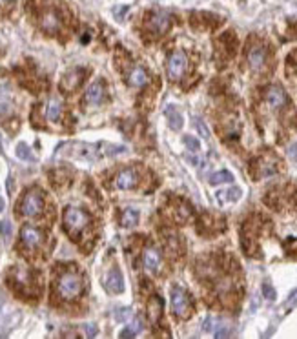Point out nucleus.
<instances>
[{"instance_id":"f257e3e1","label":"nucleus","mask_w":297,"mask_h":339,"mask_svg":"<svg viewBox=\"0 0 297 339\" xmlns=\"http://www.w3.org/2000/svg\"><path fill=\"white\" fill-rule=\"evenodd\" d=\"M55 290H57V296L64 301H73L75 297H79V294L82 292V281L77 274L73 272H66L57 279V285H55Z\"/></svg>"},{"instance_id":"473e14b6","label":"nucleus","mask_w":297,"mask_h":339,"mask_svg":"<svg viewBox=\"0 0 297 339\" xmlns=\"http://www.w3.org/2000/svg\"><path fill=\"white\" fill-rule=\"evenodd\" d=\"M297 303V290H293V294L290 297H288V306H292Z\"/></svg>"},{"instance_id":"0eeeda50","label":"nucleus","mask_w":297,"mask_h":339,"mask_svg":"<svg viewBox=\"0 0 297 339\" xmlns=\"http://www.w3.org/2000/svg\"><path fill=\"white\" fill-rule=\"evenodd\" d=\"M190 297L188 294L182 288L175 287L172 290V308H173V314L177 315V317H186L188 312H190Z\"/></svg>"},{"instance_id":"f03ea898","label":"nucleus","mask_w":297,"mask_h":339,"mask_svg":"<svg viewBox=\"0 0 297 339\" xmlns=\"http://www.w3.org/2000/svg\"><path fill=\"white\" fill-rule=\"evenodd\" d=\"M90 215L86 214L84 210L81 208H75V206H67L66 210H64V228L67 230V234L69 235H75L81 234L82 230H86L90 226Z\"/></svg>"},{"instance_id":"4be33fe9","label":"nucleus","mask_w":297,"mask_h":339,"mask_svg":"<svg viewBox=\"0 0 297 339\" xmlns=\"http://www.w3.org/2000/svg\"><path fill=\"white\" fill-rule=\"evenodd\" d=\"M139 223V212L133 210V208H126L124 214H122V219H120V225L126 226V228H131Z\"/></svg>"},{"instance_id":"9b49d317","label":"nucleus","mask_w":297,"mask_h":339,"mask_svg":"<svg viewBox=\"0 0 297 339\" xmlns=\"http://www.w3.org/2000/svg\"><path fill=\"white\" fill-rule=\"evenodd\" d=\"M142 263L144 268L152 274H157L163 266V255L159 252L155 246H148V248L144 250V255H142Z\"/></svg>"},{"instance_id":"2f4dec72","label":"nucleus","mask_w":297,"mask_h":339,"mask_svg":"<svg viewBox=\"0 0 297 339\" xmlns=\"http://www.w3.org/2000/svg\"><path fill=\"white\" fill-rule=\"evenodd\" d=\"M84 328H86V332H88V337H95L97 335V326L95 325H86Z\"/></svg>"},{"instance_id":"dca6fc26","label":"nucleus","mask_w":297,"mask_h":339,"mask_svg":"<svg viewBox=\"0 0 297 339\" xmlns=\"http://www.w3.org/2000/svg\"><path fill=\"white\" fill-rule=\"evenodd\" d=\"M148 82H150V77H148V73H146V70H144V67L137 66V67H133V70L129 72V75H128V84H129V86L142 88V86H146Z\"/></svg>"},{"instance_id":"5701e85b","label":"nucleus","mask_w":297,"mask_h":339,"mask_svg":"<svg viewBox=\"0 0 297 339\" xmlns=\"http://www.w3.org/2000/svg\"><path fill=\"white\" fill-rule=\"evenodd\" d=\"M241 188H237V186H234V188H230V190H226V191H219L217 193V199H219L220 202H234V201H237L241 197Z\"/></svg>"},{"instance_id":"f3484780","label":"nucleus","mask_w":297,"mask_h":339,"mask_svg":"<svg viewBox=\"0 0 297 339\" xmlns=\"http://www.w3.org/2000/svg\"><path fill=\"white\" fill-rule=\"evenodd\" d=\"M161 315H163V299L157 297V296H154L148 303V319H150V323H154V325L155 323H159Z\"/></svg>"},{"instance_id":"412c9836","label":"nucleus","mask_w":297,"mask_h":339,"mask_svg":"<svg viewBox=\"0 0 297 339\" xmlns=\"http://www.w3.org/2000/svg\"><path fill=\"white\" fill-rule=\"evenodd\" d=\"M60 113H62V102L58 99H51L46 104V119L51 120V122H57L60 119Z\"/></svg>"},{"instance_id":"423d86ee","label":"nucleus","mask_w":297,"mask_h":339,"mask_svg":"<svg viewBox=\"0 0 297 339\" xmlns=\"http://www.w3.org/2000/svg\"><path fill=\"white\" fill-rule=\"evenodd\" d=\"M246 58H248V66L254 70V72H261L266 64V58H268V51H266V46L261 42L252 44L246 51Z\"/></svg>"},{"instance_id":"f704fd0d","label":"nucleus","mask_w":297,"mask_h":339,"mask_svg":"<svg viewBox=\"0 0 297 339\" xmlns=\"http://www.w3.org/2000/svg\"><path fill=\"white\" fill-rule=\"evenodd\" d=\"M4 210V199H2V197H0V212Z\"/></svg>"},{"instance_id":"aec40b11","label":"nucleus","mask_w":297,"mask_h":339,"mask_svg":"<svg viewBox=\"0 0 297 339\" xmlns=\"http://www.w3.org/2000/svg\"><path fill=\"white\" fill-rule=\"evenodd\" d=\"M13 274H15V283H17L22 290H29V285H31V274H29L28 268L17 266Z\"/></svg>"},{"instance_id":"a211bd4d","label":"nucleus","mask_w":297,"mask_h":339,"mask_svg":"<svg viewBox=\"0 0 297 339\" xmlns=\"http://www.w3.org/2000/svg\"><path fill=\"white\" fill-rule=\"evenodd\" d=\"M104 97V88L102 82H93L90 88L86 90V102L88 104H99Z\"/></svg>"},{"instance_id":"2eb2a0df","label":"nucleus","mask_w":297,"mask_h":339,"mask_svg":"<svg viewBox=\"0 0 297 339\" xmlns=\"http://www.w3.org/2000/svg\"><path fill=\"white\" fill-rule=\"evenodd\" d=\"M73 155L82 161H97L99 159V148L93 144H75L73 146Z\"/></svg>"},{"instance_id":"f8f14e48","label":"nucleus","mask_w":297,"mask_h":339,"mask_svg":"<svg viewBox=\"0 0 297 339\" xmlns=\"http://www.w3.org/2000/svg\"><path fill=\"white\" fill-rule=\"evenodd\" d=\"M137 182H139V175H137V170H133V168H126L115 177V186L119 190H131L133 186H137Z\"/></svg>"},{"instance_id":"ddd939ff","label":"nucleus","mask_w":297,"mask_h":339,"mask_svg":"<svg viewBox=\"0 0 297 339\" xmlns=\"http://www.w3.org/2000/svg\"><path fill=\"white\" fill-rule=\"evenodd\" d=\"M104 285L113 294H120V292L124 290V281H122V274H120L119 268H113V270L108 272V276L104 279Z\"/></svg>"},{"instance_id":"c85d7f7f","label":"nucleus","mask_w":297,"mask_h":339,"mask_svg":"<svg viewBox=\"0 0 297 339\" xmlns=\"http://www.w3.org/2000/svg\"><path fill=\"white\" fill-rule=\"evenodd\" d=\"M263 296L266 297V299H270V301L275 299V290H273V287L270 283H264L263 285Z\"/></svg>"},{"instance_id":"72a5a7b5","label":"nucleus","mask_w":297,"mask_h":339,"mask_svg":"<svg viewBox=\"0 0 297 339\" xmlns=\"http://www.w3.org/2000/svg\"><path fill=\"white\" fill-rule=\"evenodd\" d=\"M290 155H292V159H295L297 161V143L292 144V148H290Z\"/></svg>"},{"instance_id":"cd10ccee","label":"nucleus","mask_w":297,"mask_h":339,"mask_svg":"<svg viewBox=\"0 0 297 339\" xmlns=\"http://www.w3.org/2000/svg\"><path fill=\"white\" fill-rule=\"evenodd\" d=\"M184 144H186V148L190 150V152H199V148H201V144H199V141H197L195 137H192V135H184Z\"/></svg>"},{"instance_id":"6e6552de","label":"nucleus","mask_w":297,"mask_h":339,"mask_svg":"<svg viewBox=\"0 0 297 339\" xmlns=\"http://www.w3.org/2000/svg\"><path fill=\"white\" fill-rule=\"evenodd\" d=\"M286 93L281 86H268L264 91V102L272 108V110H279L286 104Z\"/></svg>"},{"instance_id":"393cba45","label":"nucleus","mask_w":297,"mask_h":339,"mask_svg":"<svg viewBox=\"0 0 297 339\" xmlns=\"http://www.w3.org/2000/svg\"><path fill=\"white\" fill-rule=\"evenodd\" d=\"M166 117H168V124L172 129H181L182 128V117H181V113L173 108V106L166 110Z\"/></svg>"},{"instance_id":"6ab92c4d","label":"nucleus","mask_w":297,"mask_h":339,"mask_svg":"<svg viewBox=\"0 0 297 339\" xmlns=\"http://www.w3.org/2000/svg\"><path fill=\"white\" fill-rule=\"evenodd\" d=\"M82 79H84V72L82 70H73L62 79V88L64 90H75L82 82Z\"/></svg>"},{"instance_id":"c756f323","label":"nucleus","mask_w":297,"mask_h":339,"mask_svg":"<svg viewBox=\"0 0 297 339\" xmlns=\"http://www.w3.org/2000/svg\"><path fill=\"white\" fill-rule=\"evenodd\" d=\"M195 126H197V128H199V131H201V135H202V137H204V139H208V137H210V131H208V128H206V126L202 124V120H201V119H195Z\"/></svg>"},{"instance_id":"20e7f679","label":"nucleus","mask_w":297,"mask_h":339,"mask_svg":"<svg viewBox=\"0 0 297 339\" xmlns=\"http://www.w3.org/2000/svg\"><path fill=\"white\" fill-rule=\"evenodd\" d=\"M188 70V57L186 53L177 49L173 51L168 57V62H166V73H168L170 81H179Z\"/></svg>"},{"instance_id":"7c9ffc66","label":"nucleus","mask_w":297,"mask_h":339,"mask_svg":"<svg viewBox=\"0 0 297 339\" xmlns=\"http://www.w3.org/2000/svg\"><path fill=\"white\" fill-rule=\"evenodd\" d=\"M2 235H4L6 241H8V239L11 237V225H10V221H4V223H2Z\"/></svg>"},{"instance_id":"39448f33","label":"nucleus","mask_w":297,"mask_h":339,"mask_svg":"<svg viewBox=\"0 0 297 339\" xmlns=\"http://www.w3.org/2000/svg\"><path fill=\"white\" fill-rule=\"evenodd\" d=\"M172 26V19H170L168 13H152L146 20V29H148L150 35H154V37H161L164 35L166 31L170 29Z\"/></svg>"},{"instance_id":"9d476101","label":"nucleus","mask_w":297,"mask_h":339,"mask_svg":"<svg viewBox=\"0 0 297 339\" xmlns=\"http://www.w3.org/2000/svg\"><path fill=\"white\" fill-rule=\"evenodd\" d=\"M60 26H62L60 15L55 10H51V8L40 15V28H42L46 33H57L58 29H60Z\"/></svg>"},{"instance_id":"4468645a","label":"nucleus","mask_w":297,"mask_h":339,"mask_svg":"<svg viewBox=\"0 0 297 339\" xmlns=\"http://www.w3.org/2000/svg\"><path fill=\"white\" fill-rule=\"evenodd\" d=\"M277 172V161L273 157L259 159L255 163V177H272Z\"/></svg>"},{"instance_id":"1a4fd4ad","label":"nucleus","mask_w":297,"mask_h":339,"mask_svg":"<svg viewBox=\"0 0 297 339\" xmlns=\"http://www.w3.org/2000/svg\"><path fill=\"white\" fill-rule=\"evenodd\" d=\"M20 239H22V244H24L26 248L33 250L42 244L44 234L39 228H35V226H24V228L20 230Z\"/></svg>"},{"instance_id":"a878e982","label":"nucleus","mask_w":297,"mask_h":339,"mask_svg":"<svg viewBox=\"0 0 297 339\" xmlns=\"http://www.w3.org/2000/svg\"><path fill=\"white\" fill-rule=\"evenodd\" d=\"M232 181H234V175H232L228 170H220V172L213 173V175L210 177V184H213V186L225 184V182H232Z\"/></svg>"},{"instance_id":"7ed1b4c3","label":"nucleus","mask_w":297,"mask_h":339,"mask_svg":"<svg viewBox=\"0 0 297 339\" xmlns=\"http://www.w3.org/2000/svg\"><path fill=\"white\" fill-rule=\"evenodd\" d=\"M44 210V197L37 188H31V190L22 197V202H20V212L26 215V217H35L39 215L40 212Z\"/></svg>"},{"instance_id":"b1692460","label":"nucleus","mask_w":297,"mask_h":339,"mask_svg":"<svg viewBox=\"0 0 297 339\" xmlns=\"http://www.w3.org/2000/svg\"><path fill=\"white\" fill-rule=\"evenodd\" d=\"M140 330H142V319H140V317H135V319L129 323V326H126V328L122 330L120 337H135Z\"/></svg>"},{"instance_id":"bb28decb","label":"nucleus","mask_w":297,"mask_h":339,"mask_svg":"<svg viewBox=\"0 0 297 339\" xmlns=\"http://www.w3.org/2000/svg\"><path fill=\"white\" fill-rule=\"evenodd\" d=\"M17 157L22 159V161H33V153H31L28 144L20 143L19 146H17Z\"/></svg>"}]
</instances>
